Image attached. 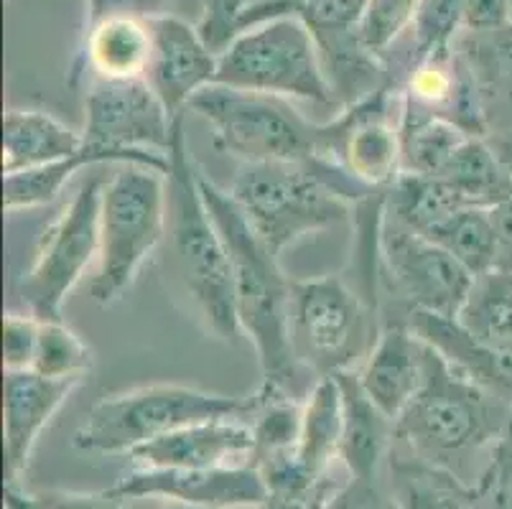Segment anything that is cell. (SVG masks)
I'll return each instance as SVG.
<instances>
[{
  "label": "cell",
  "mask_w": 512,
  "mask_h": 509,
  "mask_svg": "<svg viewBox=\"0 0 512 509\" xmlns=\"http://www.w3.org/2000/svg\"><path fill=\"white\" fill-rule=\"evenodd\" d=\"M197 168L186 146L184 115H179L169 148V174H166L169 268L199 326L212 339L235 342L242 329L235 311L230 255L199 189Z\"/></svg>",
  "instance_id": "cell-1"
},
{
  "label": "cell",
  "mask_w": 512,
  "mask_h": 509,
  "mask_svg": "<svg viewBox=\"0 0 512 509\" xmlns=\"http://www.w3.org/2000/svg\"><path fill=\"white\" fill-rule=\"evenodd\" d=\"M197 176L209 214L230 255L237 321L253 342L263 382L293 392V375L301 367L291 344L293 280L281 270L276 252L268 250L250 230L230 191L209 181L202 168H197Z\"/></svg>",
  "instance_id": "cell-2"
},
{
  "label": "cell",
  "mask_w": 512,
  "mask_h": 509,
  "mask_svg": "<svg viewBox=\"0 0 512 509\" xmlns=\"http://www.w3.org/2000/svg\"><path fill=\"white\" fill-rule=\"evenodd\" d=\"M230 196L250 230L281 255L301 237L347 222L352 204L367 202L370 189L334 163H242Z\"/></svg>",
  "instance_id": "cell-3"
},
{
  "label": "cell",
  "mask_w": 512,
  "mask_h": 509,
  "mask_svg": "<svg viewBox=\"0 0 512 509\" xmlns=\"http://www.w3.org/2000/svg\"><path fill=\"white\" fill-rule=\"evenodd\" d=\"M510 420V405L487 395L431 347L426 380L395 423V438H403L416 459L451 471L454 459L495 446Z\"/></svg>",
  "instance_id": "cell-4"
},
{
  "label": "cell",
  "mask_w": 512,
  "mask_h": 509,
  "mask_svg": "<svg viewBox=\"0 0 512 509\" xmlns=\"http://www.w3.org/2000/svg\"><path fill=\"white\" fill-rule=\"evenodd\" d=\"M253 395H217L186 385H146L110 395L90 408L74 433L82 454H125L192 423L220 418L248 420Z\"/></svg>",
  "instance_id": "cell-5"
},
{
  "label": "cell",
  "mask_w": 512,
  "mask_h": 509,
  "mask_svg": "<svg viewBox=\"0 0 512 509\" xmlns=\"http://www.w3.org/2000/svg\"><path fill=\"white\" fill-rule=\"evenodd\" d=\"M169 227L166 174L136 163H120L102 189L100 258L90 296L113 306L125 296Z\"/></svg>",
  "instance_id": "cell-6"
},
{
  "label": "cell",
  "mask_w": 512,
  "mask_h": 509,
  "mask_svg": "<svg viewBox=\"0 0 512 509\" xmlns=\"http://www.w3.org/2000/svg\"><path fill=\"white\" fill-rule=\"evenodd\" d=\"M214 84L342 110L324 74L319 44L296 16L268 18L242 28L220 51Z\"/></svg>",
  "instance_id": "cell-7"
},
{
  "label": "cell",
  "mask_w": 512,
  "mask_h": 509,
  "mask_svg": "<svg viewBox=\"0 0 512 509\" xmlns=\"http://www.w3.org/2000/svg\"><path fill=\"white\" fill-rule=\"evenodd\" d=\"M212 128L214 146L242 163H309L319 158V123L283 97L207 84L189 100Z\"/></svg>",
  "instance_id": "cell-8"
},
{
  "label": "cell",
  "mask_w": 512,
  "mask_h": 509,
  "mask_svg": "<svg viewBox=\"0 0 512 509\" xmlns=\"http://www.w3.org/2000/svg\"><path fill=\"white\" fill-rule=\"evenodd\" d=\"M375 303L339 275L293 280L291 344L296 362L316 380L352 372L380 336Z\"/></svg>",
  "instance_id": "cell-9"
},
{
  "label": "cell",
  "mask_w": 512,
  "mask_h": 509,
  "mask_svg": "<svg viewBox=\"0 0 512 509\" xmlns=\"http://www.w3.org/2000/svg\"><path fill=\"white\" fill-rule=\"evenodd\" d=\"M107 176H90L72 202L41 235L34 265L18 283V293L31 316L62 321V308L72 288L100 258V207Z\"/></svg>",
  "instance_id": "cell-10"
},
{
  "label": "cell",
  "mask_w": 512,
  "mask_h": 509,
  "mask_svg": "<svg viewBox=\"0 0 512 509\" xmlns=\"http://www.w3.org/2000/svg\"><path fill=\"white\" fill-rule=\"evenodd\" d=\"M176 118L146 79L97 77L85 97L82 138L87 146L123 153L141 166L169 174Z\"/></svg>",
  "instance_id": "cell-11"
},
{
  "label": "cell",
  "mask_w": 512,
  "mask_h": 509,
  "mask_svg": "<svg viewBox=\"0 0 512 509\" xmlns=\"http://www.w3.org/2000/svg\"><path fill=\"white\" fill-rule=\"evenodd\" d=\"M390 87L344 107L319 130V158L370 191H388L403 174L400 110Z\"/></svg>",
  "instance_id": "cell-12"
},
{
  "label": "cell",
  "mask_w": 512,
  "mask_h": 509,
  "mask_svg": "<svg viewBox=\"0 0 512 509\" xmlns=\"http://www.w3.org/2000/svg\"><path fill=\"white\" fill-rule=\"evenodd\" d=\"M377 252L393 293L411 311L456 319L472 291L474 275L434 240L385 217L377 232Z\"/></svg>",
  "instance_id": "cell-13"
},
{
  "label": "cell",
  "mask_w": 512,
  "mask_h": 509,
  "mask_svg": "<svg viewBox=\"0 0 512 509\" xmlns=\"http://www.w3.org/2000/svg\"><path fill=\"white\" fill-rule=\"evenodd\" d=\"M107 497L169 499L194 509H235L268 499V487L253 464L225 469H138L123 476Z\"/></svg>",
  "instance_id": "cell-14"
},
{
  "label": "cell",
  "mask_w": 512,
  "mask_h": 509,
  "mask_svg": "<svg viewBox=\"0 0 512 509\" xmlns=\"http://www.w3.org/2000/svg\"><path fill=\"white\" fill-rule=\"evenodd\" d=\"M151 28V62L146 82L171 115H184L186 105L214 82L220 54L204 41L199 26L171 13L146 18Z\"/></svg>",
  "instance_id": "cell-15"
},
{
  "label": "cell",
  "mask_w": 512,
  "mask_h": 509,
  "mask_svg": "<svg viewBox=\"0 0 512 509\" xmlns=\"http://www.w3.org/2000/svg\"><path fill=\"white\" fill-rule=\"evenodd\" d=\"M255 436L248 420L220 418L192 423L133 448L128 459L143 469H225L253 464Z\"/></svg>",
  "instance_id": "cell-16"
},
{
  "label": "cell",
  "mask_w": 512,
  "mask_h": 509,
  "mask_svg": "<svg viewBox=\"0 0 512 509\" xmlns=\"http://www.w3.org/2000/svg\"><path fill=\"white\" fill-rule=\"evenodd\" d=\"M428 357L431 344L423 342L408 321H393L380 329L370 354L355 370L357 380L367 398L398 423L426 380Z\"/></svg>",
  "instance_id": "cell-17"
},
{
  "label": "cell",
  "mask_w": 512,
  "mask_h": 509,
  "mask_svg": "<svg viewBox=\"0 0 512 509\" xmlns=\"http://www.w3.org/2000/svg\"><path fill=\"white\" fill-rule=\"evenodd\" d=\"M82 382L49 380L31 370L6 372V400H3V448H6L8 487H16L26 471L41 431L62 410Z\"/></svg>",
  "instance_id": "cell-18"
},
{
  "label": "cell",
  "mask_w": 512,
  "mask_h": 509,
  "mask_svg": "<svg viewBox=\"0 0 512 509\" xmlns=\"http://www.w3.org/2000/svg\"><path fill=\"white\" fill-rule=\"evenodd\" d=\"M406 321L456 372H462L487 395L512 408V349L484 347L474 342L454 319L444 316L411 311Z\"/></svg>",
  "instance_id": "cell-19"
},
{
  "label": "cell",
  "mask_w": 512,
  "mask_h": 509,
  "mask_svg": "<svg viewBox=\"0 0 512 509\" xmlns=\"http://www.w3.org/2000/svg\"><path fill=\"white\" fill-rule=\"evenodd\" d=\"M339 392H342V441L339 459L347 466L349 479L375 482L377 466L388 454L395 438V420H390L377 408L367 392L362 390L357 372H339Z\"/></svg>",
  "instance_id": "cell-20"
},
{
  "label": "cell",
  "mask_w": 512,
  "mask_h": 509,
  "mask_svg": "<svg viewBox=\"0 0 512 509\" xmlns=\"http://www.w3.org/2000/svg\"><path fill=\"white\" fill-rule=\"evenodd\" d=\"M82 146V133L49 112L8 110L3 118V176L62 161Z\"/></svg>",
  "instance_id": "cell-21"
},
{
  "label": "cell",
  "mask_w": 512,
  "mask_h": 509,
  "mask_svg": "<svg viewBox=\"0 0 512 509\" xmlns=\"http://www.w3.org/2000/svg\"><path fill=\"white\" fill-rule=\"evenodd\" d=\"M87 62L100 79H143L151 62L146 18L110 16L90 23Z\"/></svg>",
  "instance_id": "cell-22"
},
{
  "label": "cell",
  "mask_w": 512,
  "mask_h": 509,
  "mask_svg": "<svg viewBox=\"0 0 512 509\" xmlns=\"http://www.w3.org/2000/svg\"><path fill=\"white\" fill-rule=\"evenodd\" d=\"M467 138L472 135L464 128L403 97L400 105L403 174L439 176Z\"/></svg>",
  "instance_id": "cell-23"
},
{
  "label": "cell",
  "mask_w": 512,
  "mask_h": 509,
  "mask_svg": "<svg viewBox=\"0 0 512 509\" xmlns=\"http://www.w3.org/2000/svg\"><path fill=\"white\" fill-rule=\"evenodd\" d=\"M342 441V392L337 377L314 380L304 400L301 438L296 446V459L311 482H321L329 464L339 459Z\"/></svg>",
  "instance_id": "cell-24"
},
{
  "label": "cell",
  "mask_w": 512,
  "mask_h": 509,
  "mask_svg": "<svg viewBox=\"0 0 512 509\" xmlns=\"http://www.w3.org/2000/svg\"><path fill=\"white\" fill-rule=\"evenodd\" d=\"M102 163H136L123 153L107 151L97 146H82L72 156L62 161L46 163V166L31 168V171H18V174L3 176V207L6 212H23V209H36L51 204L62 194L67 181L77 174L79 168L102 166ZM141 166V163H136Z\"/></svg>",
  "instance_id": "cell-25"
},
{
  "label": "cell",
  "mask_w": 512,
  "mask_h": 509,
  "mask_svg": "<svg viewBox=\"0 0 512 509\" xmlns=\"http://www.w3.org/2000/svg\"><path fill=\"white\" fill-rule=\"evenodd\" d=\"M467 204L439 176L400 174L398 181L385 191L383 212L393 222L428 237L441 222Z\"/></svg>",
  "instance_id": "cell-26"
},
{
  "label": "cell",
  "mask_w": 512,
  "mask_h": 509,
  "mask_svg": "<svg viewBox=\"0 0 512 509\" xmlns=\"http://www.w3.org/2000/svg\"><path fill=\"white\" fill-rule=\"evenodd\" d=\"M456 324L462 326L474 342L484 347L512 349V273L492 268L474 275L472 291L456 314Z\"/></svg>",
  "instance_id": "cell-27"
},
{
  "label": "cell",
  "mask_w": 512,
  "mask_h": 509,
  "mask_svg": "<svg viewBox=\"0 0 512 509\" xmlns=\"http://www.w3.org/2000/svg\"><path fill=\"white\" fill-rule=\"evenodd\" d=\"M390 497L400 509H474L472 489L454 471L423 459L390 461Z\"/></svg>",
  "instance_id": "cell-28"
},
{
  "label": "cell",
  "mask_w": 512,
  "mask_h": 509,
  "mask_svg": "<svg viewBox=\"0 0 512 509\" xmlns=\"http://www.w3.org/2000/svg\"><path fill=\"white\" fill-rule=\"evenodd\" d=\"M439 179H444L467 207L492 209L512 196V179L490 151L487 140L477 135L464 140Z\"/></svg>",
  "instance_id": "cell-29"
},
{
  "label": "cell",
  "mask_w": 512,
  "mask_h": 509,
  "mask_svg": "<svg viewBox=\"0 0 512 509\" xmlns=\"http://www.w3.org/2000/svg\"><path fill=\"white\" fill-rule=\"evenodd\" d=\"M428 240L444 247L472 275H482L497 265V235L490 209L464 207L441 222Z\"/></svg>",
  "instance_id": "cell-30"
},
{
  "label": "cell",
  "mask_w": 512,
  "mask_h": 509,
  "mask_svg": "<svg viewBox=\"0 0 512 509\" xmlns=\"http://www.w3.org/2000/svg\"><path fill=\"white\" fill-rule=\"evenodd\" d=\"M92 349L62 321H41L31 372L49 380L82 382L92 372Z\"/></svg>",
  "instance_id": "cell-31"
},
{
  "label": "cell",
  "mask_w": 512,
  "mask_h": 509,
  "mask_svg": "<svg viewBox=\"0 0 512 509\" xmlns=\"http://www.w3.org/2000/svg\"><path fill=\"white\" fill-rule=\"evenodd\" d=\"M459 31H464V0H421L411 23L416 46L413 64L421 62L423 56L454 49Z\"/></svg>",
  "instance_id": "cell-32"
},
{
  "label": "cell",
  "mask_w": 512,
  "mask_h": 509,
  "mask_svg": "<svg viewBox=\"0 0 512 509\" xmlns=\"http://www.w3.org/2000/svg\"><path fill=\"white\" fill-rule=\"evenodd\" d=\"M418 6L421 0H370L360 23L362 44L377 56H383V51H388V46L403 31H411Z\"/></svg>",
  "instance_id": "cell-33"
},
{
  "label": "cell",
  "mask_w": 512,
  "mask_h": 509,
  "mask_svg": "<svg viewBox=\"0 0 512 509\" xmlns=\"http://www.w3.org/2000/svg\"><path fill=\"white\" fill-rule=\"evenodd\" d=\"M472 489L474 509H512V420Z\"/></svg>",
  "instance_id": "cell-34"
},
{
  "label": "cell",
  "mask_w": 512,
  "mask_h": 509,
  "mask_svg": "<svg viewBox=\"0 0 512 509\" xmlns=\"http://www.w3.org/2000/svg\"><path fill=\"white\" fill-rule=\"evenodd\" d=\"M370 0H301L286 16H296L314 36L360 31Z\"/></svg>",
  "instance_id": "cell-35"
},
{
  "label": "cell",
  "mask_w": 512,
  "mask_h": 509,
  "mask_svg": "<svg viewBox=\"0 0 512 509\" xmlns=\"http://www.w3.org/2000/svg\"><path fill=\"white\" fill-rule=\"evenodd\" d=\"M41 321L31 314H16L8 311L3 321V364L6 372L31 370L39 344Z\"/></svg>",
  "instance_id": "cell-36"
},
{
  "label": "cell",
  "mask_w": 512,
  "mask_h": 509,
  "mask_svg": "<svg viewBox=\"0 0 512 509\" xmlns=\"http://www.w3.org/2000/svg\"><path fill=\"white\" fill-rule=\"evenodd\" d=\"M248 6L250 0H207L204 16L199 21V31L217 54L237 36L240 18L242 13L248 11Z\"/></svg>",
  "instance_id": "cell-37"
},
{
  "label": "cell",
  "mask_w": 512,
  "mask_h": 509,
  "mask_svg": "<svg viewBox=\"0 0 512 509\" xmlns=\"http://www.w3.org/2000/svg\"><path fill=\"white\" fill-rule=\"evenodd\" d=\"M6 509H125L120 499L102 494H44V497H21L8 487Z\"/></svg>",
  "instance_id": "cell-38"
},
{
  "label": "cell",
  "mask_w": 512,
  "mask_h": 509,
  "mask_svg": "<svg viewBox=\"0 0 512 509\" xmlns=\"http://www.w3.org/2000/svg\"><path fill=\"white\" fill-rule=\"evenodd\" d=\"M319 509H400L393 497H385L375 482L349 479L342 489L332 494Z\"/></svg>",
  "instance_id": "cell-39"
},
{
  "label": "cell",
  "mask_w": 512,
  "mask_h": 509,
  "mask_svg": "<svg viewBox=\"0 0 512 509\" xmlns=\"http://www.w3.org/2000/svg\"><path fill=\"white\" fill-rule=\"evenodd\" d=\"M510 23L512 13L507 0H464V31L467 34H492Z\"/></svg>",
  "instance_id": "cell-40"
},
{
  "label": "cell",
  "mask_w": 512,
  "mask_h": 509,
  "mask_svg": "<svg viewBox=\"0 0 512 509\" xmlns=\"http://www.w3.org/2000/svg\"><path fill=\"white\" fill-rule=\"evenodd\" d=\"M171 0H87V16L90 23L102 21L110 16H133V18H153L161 16Z\"/></svg>",
  "instance_id": "cell-41"
},
{
  "label": "cell",
  "mask_w": 512,
  "mask_h": 509,
  "mask_svg": "<svg viewBox=\"0 0 512 509\" xmlns=\"http://www.w3.org/2000/svg\"><path fill=\"white\" fill-rule=\"evenodd\" d=\"M492 224L497 235V265L500 270L512 273V196L502 199L500 204L490 209Z\"/></svg>",
  "instance_id": "cell-42"
},
{
  "label": "cell",
  "mask_w": 512,
  "mask_h": 509,
  "mask_svg": "<svg viewBox=\"0 0 512 509\" xmlns=\"http://www.w3.org/2000/svg\"><path fill=\"white\" fill-rule=\"evenodd\" d=\"M296 3L301 0H271V3H260V6H248V11L242 13L240 18V28H237V34H240L242 28L255 26L260 21H268V18H278V16H286Z\"/></svg>",
  "instance_id": "cell-43"
},
{
  "label": "cell",
  "mask_w": 512,
  "mask_h": 509,
  "mask_svg": "<svg viewBox=\"0 0 512 509\" xmlns=\"http://www.w3.org/2000/svg\"><path fill=\"white\" fill-rule=\"evenodd\" d=\"M490 151L495 153V158L500 161V166L505 168V174L512 179V128H495L484 135Z\"/></svg>",
  "instance_id": "cell-44"
},
{
  "label": "cell",
  "mask_w": 512,
  "mask_h": 509,
  "mask_svg": "<svg viewBox=\"0 0 512 509\" xmlns=\"http://www.w3.org/2000/svg\"><path fill=\"white\" fill-rule=\"evenodd\" d=\"M329 497H332V494H327V497H311V499L276 497V494H271V497L263 499V502L248 504V507H235V509H319Z\"/></svg>",
  "instance_id": "cell-45"
},
{
  "label": "cell",
  "mask_w": 512,
  "mask_h": 509,
  "mask_svg": "<svg viewBox=\"0 0 512 509\" xmlns=\"http://www.w3.org/2000/svg\"><path fill=\"white\" fill-rule=\"evenodd\" d=\"M260 3H271V0H250V6H260Z\"/></svg>",
  "instance_id": "cell-46"
},
{
  "label": "cell",
  "mask_w": 512,
  "mask_h": 509,
  "mask_svg": "<svg viewBox=\"0 0 512 509\" xmlns=\"http://www.w3.org/2000/svg\"><path fill=\"white\" fill-rule=\"evenodd\" d=\"M507 3H510V13H512V0H507Z\"/></svg>",
  "instance_id": "cell-47"
}]
</instances>
